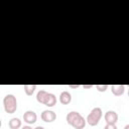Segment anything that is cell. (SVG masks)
Instances as JSON below:
<instances>
[{
	"label": "cell",
	"mask_w": 129,
	"mask_h": 129,
	"mask_svg": "<svg viewBox=\"0 0 129 129\" xmlns=\"http://www.w3.org/2000/svg\"><path fill=\"white\" fill-rule=\"evenodd\" d=\"M67 122L75 129H84L86 126V119L77 111H72L67 115Z\"/></svg>",
	"instance_id": "1"
},
{
	"label": "cell",
	"mask_w": 129,
	"mask_h": 129,
	"mask_svg": "<svg viewBox=\"0 0 129 129\" xmlns=\"http://www.w3.org/2000/svg\"><path fill=\"white\" fill-rule=\"evenodd\" d=\"M3 106L4 110L8 114H13L17 110V100L16 97L12 94H7L3 98Z\"/></svg>",
	"instance_id": "2"
},
{
	"label": "cell",
	"mask_w": 129,
	"mask_h": 129,
	"mask_svg": "<svg viewBox=\"0 0 129 129\" xmlns=\"http://www.w3.org/2000/svg\"><path fill=\"white\" fill-rule=\"evenodd\" d=\"M102 115H103L102 109L100 107H95L94 109H92V111L87 116L86 121L90 126H96L99 124V122L102 118Z\"/></svg>",
	"instance_id": "3"
},
{
	"label": "cell",
	"mask_w": 129,
	"mask_h": 129,
	"mask_svg": "<svg viewBox=\"0 0 129 129\" xmlns=\"http://www.w3.org/2000/svg\"><path fill=\"white\" fill-rule=\"evenodd\" d=\"M40 118H41V120L43 122L50 123V122H53L56 119V114L53 111H51V110H44L41 113Z\"/></svg>",
	"instance_id": "4"
},
{
	"label": "cell",
	"mask_w": 129,
	"mask_h": 129,
	"mask_svg": "<svg viewBox=\"0 0 129 129\" xmlns=\"http://www.w3.org/2000/svg\"><path fill=\"white\" fill-rule=\"evenodd\" d=\"M23 120L24 122H26L27 124H34L37 120V115L34 111L28 110L23 114Z\"/></svg>",
	"instance_id": "5"
},
{
	"label": "cell",
	"mask_w": 129,
	"mask_h": 129,
	"mask_svg": "<svg viewBox=\"0 0 129 129\" xmlns=\"http://www.w3.org/2000/svg\"><path fill=\"white\" fill-rule=\"evenodd\" d=\"M105 121L107 124H116L118 121V114L112 110L107 111L105 113Z\"/></svg>",
	"instance_id": "6"
},
{
	"label": "cell",
	"mask_w": 129,
	"mask_h": 129,
	"mask_svg": "<svg viewBox=\"0 0 129 129\" xmlns=\"http://www.w3.org/2000/svg\"><path fill=\"white\" fill-rule=\"evenodd\" d=\"M48 97H49V93L46 92V91H44V90H40L36 94V100H37V102L40 103V104H43V105H45Z\"/></svg>",
	"instance_id": "7"
},
{
	"label": "cell",
	"mask_w": 129,
	"mask_h": 129,
	"mask_svg": "<svg viewBox=\"0 0 129 129\" xmlns=\"http://www.w3.org/2000/svg\"><path fill=\"white\" fill-rule=\"evenodd\" d=\"M59 102L62 105H68L72 102V95L69 91H62L59 95Z\"/></svg>",
	"instance_id": "8"
},
{
	"label": "cell",
	"mask_w": 129,
	"mask_h": 129,
	"mask_svg": "<svg viewBox=\"0 0 129 129\" xmlns=\"http://www.w3.org/2000/svg\"><path fill=\"white\" fill-rule=\"evenodd\" d=\"M111 92L115 96H121L125 92V86L124 85H112Z\"/></svg>",
	"instance_id": "9"
},
{
	"label": "cell",
	"mask_w": 129,
	"mask_h": 129,
	"mask_svg": "<svg viewBox=\"0 0 129 129\" xmlns=\"http://www.w3.org/2000/svg\"><path fill=\"white\" fill-rule=\"evenodd\" d=\"M8 126L10 129H19L21 127V121L19 118H11L8 122Z\"/></svg>",
	"instance_id": "10"
},
{
	"label": "cell",
	"mask_w": 129,
	"mask_h": 129,
	"mask_svg": "<svg viewBox=\"0 0 129 129\" xmlns=\"http://www.w3.org/2000/svg\"><path fill=\"white\" fill-rule=\"evenodd\" d=\"M55 104H56V97H55V95L52 94V93H49V97H48V99H47V101L45 103V106L53 107Z\"/></svg>",
	"instance_id": "11"
},
{
	"label": "cell",
	"mask_w": 129,
	"mask_h": 129,
	"mask_svg": "<svg viewBox=\"0 0 129 129\" xmlns=\"http://www.w3.org/2000/svg\"><path fill=\"white\" fill-rule=\"evenodd\" d=\"M23 89H24V92L27 96H31L34 93V91L36 89V86L35 85H24Z\"/></svg>",
	"instance_id": "12"
},
{
	"label": "cell",
	"mask_w": 129,
	"mask_h": 129,
	"mask_svg": "<svg viewBox=\"0 0 129 129\" xmlns=\"http://www.w3.org/2000/svg\"><path fill=\"white\" fill-rule=\"evenodd\" d=\"M108 88H109L108 85H96V89L99 92H106Z\"/></svg>",
	"instance_id": "13"
},
{
	"label": "cell",
	"mask_w": 129,
	"mask_h": 129,
	"mask_svg": "<svg viewBox=\"0 0 129 129\" xmlns=\"http://www.w3.org/2000/svg\"><path fill=\"white\" fill-rule=\"evenodd\" d=\"M104 129H117L116 124H106Z\"/></svg>",
	"instance_id": "14"
},
{
	"label": "cell",
	"mask_w": 129,
	"mask_h": 129,
	"mask_svg": "<svg viewBox=\"0 0 129 129\" xmlns=\"http://www.w3.org/2000/svg\"><path fill=\"white\" fill-rule=\"evenodd\" d=\"M80 87H81V85H69V88H71V89H77Z\"/></svg>",
	"instance_id": "15"
},
{
	"label": "cell",
	"mask_w": 129,
	"mask_h": 129,
	"mask_svg": "<svg viewBox=\"0 0 129 129\" xmlns=\"http://www.w3.org/2000/svg\"><path fill=\"white\" fill-rule=\"evenodd\" d=\"M82 87L85 88V89H91V88L93 87V85H83Z\"/></svg>",
	"instance_id": "16"
},
{
	"label": "cell",
	"mask_w": 129,
	"mask_h": 129,
	"mask_svg": "<svg viewBox=\"0 0 129 129\" xmlns=\"http://www.w3.org/2000/svg\"><path fill=\"white\" fill-rule=\"evenodd\" d=\"M21 129H32V128H31L30 126H23Z\"/></svg>",
	"instance_id": "17"
},
{
	"label": "cell",
	"mask_w": 129,
	"mask_h": 129,
	"mask_svg": "<svg viewBox=\"0 0 129 129\" xmlns=\"http://www.w3.org/2000/svg\"><path fill=\"white\" fill-rule=\"evenodd\" d=\"M34 129H44V128H43L42 126H37V127H35Z\"/></svg>",
	"instance_id": "18"
},
{
	"label": "cell",
	"mask_w": 129,
	"mask_h": 129,
	"mask_svg": "<svg viewBox=\"0 0 129 129\" xmlns=\"http://www.w3.org/2000/svg\"><path fill=\"white\" fill-rule=\"evenodd\" d=\"M124 129H129V124H127V125L124 127Z\"/></svg>",
	"instance_id": "19"
},
{
	"label": "cell",
	"mask_w": 129,
	"mask_h": 129,
	"mask_svg": "<svg viewBox=\"0 0 129 129\" xmlns=\"http://www.w3.org/2000/svg\"><path fill=\"white\" fill-rule=\"evenodd\" d=\"M128 97H129V86H128Z\"/></svg>",
	"instance_id": "20"
}]
</instances>
